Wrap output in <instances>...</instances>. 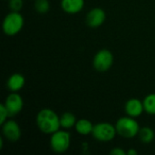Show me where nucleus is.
<instances>
[{"label": "nucleus", "mask_w": 155, "mask_h": 155, "mask_svg": "<svg viewBox=\"0 0 155 155\" xmlns=\"http://www.w3.org/2000/svg\"><path fill=\"white\" fill-rule=\"evenodd\" d=\"M36 125L38 129L45 134H52L60 130V116L52 109L45 108L36 114Z\"/></svg>", "instance_id": "1"}, {"label": "nucleus", "mask_w": 155, "mask_h": 155, "mask_svg": "<svg viewBox=\"0 0 155 155\" xmlns=\"http://www.w3.org/2000/svg\"><path fill=\"white\" fill-rule=\"evenodd\" d=\"M117 134L124 138H134L138 135L140 125L138 122L131 116L121 117L115 124Z\"/></svg>", "instance_id": "2"}, {"label": "nucleus", "mask_w": 155, "mask_h": 155, "mask_svg": "<svg viewBox=\"0 0 155 155\" xmlns=\"http://www.w3.org/2000/svg\"><path fill=\"white\" fill-rule=\"evenodd\" d=\"M25 20L20 12L11 11L8 13L3 20V32L5 35L13 36L17 35L23 28Z\"/></svg>", "instance_id": "3"}, {"label": "nucleus", "mask_w": 155, "mask_h": 155, "mask_svg": "<svg viewBox=\"0 0 155 155\" xmlns=\"http://www.w3.org/2000/svg\"><path fill=\"white\" fill-rule=\"evenodd\" d=\"M71 145V135L64 130H58L51 134L50 147L56 153H65Z\"/></svg>", "instance_id": "4"}, {"label": "nucleus", "mask_w": 155, "mask_h": 155, "mask_svg": "<svg viewBox=\"0 0 155 155\" xmlns=\"http://www.w3.org/2000/svg\"><path fill=\"white\" fill-rule=\"evenodd\" d=\"M116 134L115 125H113L110 123H98L94 124L92 135L99 142L107 143L112 141L115 137Z\"/></svg>", "instance_id": "5"}, {"label": "nucleus", "mask_w": 155, "mask_h": 155, "mask_svg": "<svg viewBox=\"0 0 155 155\" xmlns=\"http://www.w3.org/2000/svg\"><path fill=\"white\" fill-rule=\"evenodd\" d=\"M114 64V54L108 49L99 50L93 59L94 68L101 73L110 70Z\"/></svg>", "instance_id": "6"}, {"label": "nucleus", "mask_w": 155, "mask_h": 155, "mask_svg": "<svg viewBox=\"0 0 155 155\" xmlns=\"http://www.w3.org/2000/svg\"><path fill=\"white\" fill-rule=\"evenodd\" d=\"M2 133L4 137L11 143L17 142L22 135L19 124L14 120H7L2 124Z\"/></svg>", "instance_id": "7"}, {"label": "nucleus", "mask_w": 155, "mask_h": 155, "mask_svg": "<svg viewBox=\"0 0 155 155\" xmlns=\"http://www.w3.org/2000/svg\"><path fill=\"white\" fill-rule=\"evenodd\" d=\"M4 104L5 105L9 115L14 116L18 114L24 107L23 98L17 92H11V94L5 98Z\"/></svg>", "instance_id": "8"}, {"label": "nucleus", "mask_w": 155, "mask_h": 155, "mask_svg": "<svg viewBox=\"0 0 155 155\" xmlns=\"http://www.w3.org/2000/svg\"><path fill=\"white\" fill-rule=\"evenodd\" d=\"M106 19V14L103 8L94 7L92 8L86 15L85 22L88 26L92 28H97L101 26Z\"/></svg>", "instance_id": "9"}, {"label": "nucleus", "mask_w": 155, "mask_h": 155, "mask_svg": "<svg viewBox=\"0 0 155 155\" xmlns=\"http://www.w3.org/2000/svg\"><path fill=\"white\" fill-rule=\"evenodd\" d=\"M124 110L128 116L134 118L139 117L144 112L143 103L137 98H131L125 103Z\"/></svg>", "instance_id": "10"}, {"label": "nucleus", "mask_w": 155, "mask_h": 155, "mask_svg": "<svg viewBox=\"0 0 155 155\" xmlns=\"http://www.w3.org/2000/svg\"><path fill=\"white\" fill-rule=\"evenodd\" d=\"M84 0H61V7L64 12L74 15L83 10Z\"/></svg>", "instance_id": "11"}, {"label": "nucleus", "mask_w": 155, "mask_h": 155, "mask_svg": "<svg viewBox=\"0 0 155 155\" xmlns=\"http://www.w3.org/2000/svg\"><path fill=\"white\" fill-rule=\"evenodd\" d=\"M25 84V79L22 74L15 73L9 76L6 82V86L10 92H18L20 91Z\"/></svg>", "instance_id": "12"}, {"label": "nucleus", "mask_w": 155, "mask_h": 155, "mask_svg": "<svg viewBox=\"0 0 155 155\" xmlns=\"http://www.w3.org/2000/svg\"><path fill=\"white\" fill-rule=\"evenodd\" d=\"M94 124H92L91 121L87 120V119H80L76 122L75 124V131L81 134V135H89V134H92L93 133V130H94Z\"/></svg>", "instance_id": "13"}, {"label": "nucleus", "mask_w": 155, "mask_h": 155, "mask_svg": "<svg viewBox=\"0 0 155 155\" xmlns=\"http://www.w3.org/2000/svg\"><path fill=\"white\" fill-rule=\"evenodd\" d=\"M77 120L74 114L70 112H65L60 116V124L63 129L68 130L75 126Z\"/></svg>", "instance_id": "14"}, {"label": "nucleus", "mask_w": 155, "mask_h": 155, "mask_svg": "<svg viewBox=\"0 0 155 155\" xmlns=\"http://www.w3.org/2000/svg\"><path fill=\"white\" fill-rule=\"evenodd\" d=\"M138 136L143 143L148 144V143H151L154 140V131L149 126H144L143 128H140Z\"/></svg>", "instance_id": "15"}, {"label": "nucleus", "mask_w": 155, "mask_h": 155, "mask_svg": "<svg viewBox=\"0 0 155 155\" xmlns=\"http://www.w3.org/2000/svg\"><path fill=\"white\" fill-rule=\"evenodd\" d=\"M144 111L151 115H155V94H150L143 101Z\"/></svg>", "instance_id": "16"}, {"label": "nucleus", "mask_w": 155, "mask_h": 155, "mask_svg": "<svg viewBox=\"0 0 155 155\" xmlns=\"http://www.w3.org/2000/svg\"><path fill=\"white\" fill-rule=\"evenodd\" d=\"M35 9L39 14H45L50 10V2L48 0H35Z\"/></svg>", "instance_id": "17"}, {"label": "nucleus", "mask_w": 155, "mask_h": 155, "mask_svg": "<svg viewBox=\"0 0 155 155\" xmlns=\"http://www.w3.org/2000/svg\"><path fill=\"white\" fill-rule=\"evenodd\" d=\"M8 5L11 11L15 12H20L24 5V1L23 0H9Z\"/></svg>", "instance_id": "18"}, {"label": "nucleus", "mask_w": 155, "mask_h": 155, "mask_svg": "<svg viewBox=\"0 0 155 155\" xmlns=\"http://www.w3.org/2000/svg\"><path fill=\"white\" fill-rule=\"evenodd\" d=\"M10 116L9 113L4 104H0V124L2 125L5 121H7V117Z\"/></svg>", "instance_id": "19"}, {"label": "nucleus", "mask_w": 155, "mask_h": 155, "mask_svg": "<svg viewBox=\"0 0 155 155\" xmlns=\"http://www.w3.org/2000/svg\"><path fill=\"white\" fill-rule=\"evenodd\" d=\"M110 153L112 155H127V153H126L124 149L119 148V147L114 148V149L110 152Z\"/></svg>", "instance_id": "20"}, {"label": "nucleus", "mask_w": 155, "mask_h": 155, "mask_svg": "<svg viewBox=\"0 0 155 155\" xmlns=\"http://www.w3.org/2000/svg\"><path fill=\"white\" fill-rule=\"evenodd\" d=\"M126 153H127V155H136L138 153V152L136 150H134V149H130Z\"/></svg>", "instance_id": "21"}]
</instances>
